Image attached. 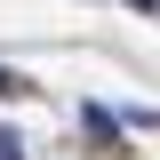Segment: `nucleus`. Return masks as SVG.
I'll list each match as a JSON object with an SVG mask.
<instances>
[{
	"label": "nucleus",
	"instance_id": "nucleus-2",
	"mask_svg": "<svg viewBox=\"0 0 160 160\" xmlns=\"http://www.w3.org/2000/svg\"><path fill=\"white\" fill-rule=\"evenodd\" d=\"M128 8H160V0H128Z\"/></svg>",
	"mask_w": 160,
	"mask_h": 160
},
{
	"label": "nucleus",
	"instance_id": "nucleus-1",
	"mask_svg": "<svg viewBox=\"0 0 160 160\" xmlns=\"http://www.w3.org/2000/svg\"><path fill=\"white\" fill-rule=\"evenodd\" d=\"M0 160H24V144H16V136H8V128H0Z\"/></svg>",
	"mask_w": 160,
	"mask_h": 160
}]
</instances>
